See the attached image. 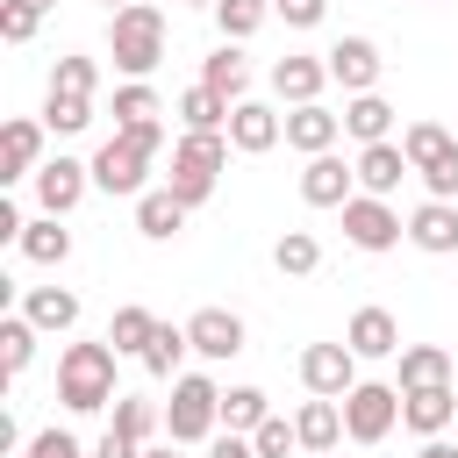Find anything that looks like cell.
<instances>
[{"instance_id": "obj_1", "label": "cell", "mask_w": 458, "mask_h": 458, "mask_svg": "<svg viewBox=\"0 0 458 458\" xmlns=\"http://www.w3.org/2000/svg\"><path fill=\"white\" fill-rule=\"evenodd\" d=\"M157 150H165V122H150V129H114V136L93 150V186L114 193V200L150 193V165H157Z\"/></svg>"}, {"instance_id": "obj_2", "label": "cell", "mask_w": 458, "mask_h": 458, "mask_svg": "<svg viewBox=\"0 0 458 458\" xmlns=\"http://www.w3.org/2000/svg\"><path fill=\"white\" fill-rule=\"evenodd\" d=\"M229 129H179V143H172V172H165V186L186 200V208H208L215 200V186H222V165H229Z\"/></svg>"}, {"instance_id": "obj_3", "label": "cell", "mask_w": 458, "mask_h": 458, "mask_svg": "<svg viewBox=\"0 0 458 458\" xmlns=\"http://www.w3.org/2000/svg\"><path fill=\"white\" fill-rule=\"evenodd\" d=\"M114 344H64L57 351V401L72 415H100L114 408Z\"/></svg>"}, {"instance_id": "obj_4", "label": "cell", "mask_w": 458, "mask_h": 458, "mask_svg": "<svg viewBox=\"0 0 458 458\" xmlns=\"http://www.w3.org/2000/svg\"><path fill=\"white\" fill-rule=\"evenodd\" d=\"M107 57H114V72L150 79V72L165 64V14H157L150 0H136V7L107 14Z\"/></svg>"}, {"instance_id": "obj_5", "label": "cell", "mask_w": 458, "mask_h": 458, "mask_svg": "<svg viewBox=\"0 0 458 458\" xmlns=\"http://www.w3.org/2000/svg\"><path fill=\"white\" fill-rule=\"evenodd\" d=\"M215 429H222V386L208 372H179L172 401H165V437L172 444H208Z\"/></svg>"}, {"instance_id": "obj_6", "label": "cell", "mask_w": 458, "mask_h": 458, "mask_svg": "<svg viewBox=\"0 0 458 458\" xmlns=\"http://www.w3.org/2000/svg\"><path fill=\"white\" fill-rule=\"evenodd\" d=\"M401 150H408L415 179L429 186V200H458V136L444 122H408L401 129Z\"/></svg>"}, {"instance_id": "obj_7", "label": "cell", "mask_w": 458, "mask_h": 458, "mask_svg": "<svg viewBox=\"0 0 458 458\" xmlns=\"http://www.w3.org/2000/svg\"><path fill=\"white\" fill-rule=\"evenodd\" d=\"M401 422V386L394 379H358L344 394V437L351 444H386Z\"/></svg>"}, {"instance_id": "obj_8", "label": "cell", "mask_w": 458, "mask_h": 458, "mask_svg": "<svg viewBox=\"0 0 458 458\" xmlns=\"http://www.w3.org/2000/svg\"><path fill=\"white\" fill-rule=\"evenodd\" d=\"M401 236H408V222H401L379 193H351V200H344V243H351V250H372V258H379V250H394Z\"/></svg>"}, {"instance_id": "obj_9", "label": "cell", "mask_w": 458, "mask_h": 458, "mask_svg": "<svg viewBox=\"0 0 458 458\" xmlns=\"http://www.w3.org/2000/svg\"><path fill=\"white\" fill-rule=\"evenodd\" d=\"M358 365H365V358H358L351 344H308V351H301V386L344 401V394L358 386Z\"/></svg>"}, {"instance_id": "obj_10", "label": "cell", "mask_w": 458, "mask_h": 458, "mask_svg": "<svg viewBox=\"0 0 458 458\" xmlns=\"http://www.w3.org/2000/svg\"><path fill=\"white\" fill-rule=\"evenodd\" d=\"M322 57H329V79H336L344 93H379L386 57H379V43H372V36H336Z\"/></svg>"}, {"instance_id": "obj_11", "label": "cell", "mask_w": 458, "mask_h": 458, "mask_svg": "<svg viewBox=\"0 0 458 458\" xmlns=\"http://www.w3.org/2000/svg\"><path fill=\"white\" fill-rule=\"evenodd\" d=\"M86 186H93V165H79V157H43L36 165V208L43 215H72L79 200H86Z\"/></svg>"}, {"instance_id": "obj_12", "label": "cell", "mask_w": 458, "mask_h": 458, "mask_svg": "<svg viewBox=\"0 0 458 458\" xmlns=\"http://www.w3.org/2000/svg\"><path fill=\"white\" fill-rule=\"evenodd\" d=\"M186 336H193V358L229 365V358L243 351V315H236V308H193V315H186Z\"/></svg>"}, {"instance_id": "obj_13", "label": "cell", "mask_w": 458, "mask_h": 458, "mask_svg": "<svg viewBox=\"0 0 458 458\" xmlns=\"http://www.w3.org/2000/svg\"><path fill=\"white\" fill-rule=\"evenodd\" d=\"M43 129H50V122H36V114H14V122L0 129V186L36 179V165H43Z\"/></svg>"}, {"instance_id": "obj_14", "label": "cell", "mask_w": 458, "mask_h": 458, "mask_svg": "<svg viewBox=\"0 0 458 458\" xmlns=\"http://www.w3.org/2000/svg\"><path fill=\"white\" fill-rule=\"evenodd\" d=\"M351 193H358V165H344L336 150H322V157L301 165V200L308 208H344Z\"/></svg>"}, {"instance_id": "obj_15", "label": "cell", "mask_w": 458, "mask_h": 458, "mask_svg": "<svg viewBox=\"0 0 458 458\" xmlns=\"http://www.w3.org/2000/svg\"><path fill=\"white\" fill-rule=\"evenodd\" d=\"M458 422V386L444 379V386H408L401 394V429H415V437H444Z\"/></svg>"}, {"instance_id": "obj_16", "label": "cell", "mask_w": 458, "mask_h": 458, "mask_svg": "<svg viewBox=\"0 0 458 458\" xmlns=\"http://www.w3.org/2000/svg\"><path fill=\"white\" fill-rule=\"evenodd\" d=\"M322 86H329V57L286 50V57L272 64V93H279L286 107H308V100H322Z\"/></svg>"}, {"instance_id": "obj_17", "label": "cell", "mask_w": 458, "mask_h": 458, "mask_svg": "<svg viewBox=\"0 0 458 458\" xmlns=\"http://www.w3.org/2000/svg\"><path fill=\"white\" fill-rule=\"evenodd\" d=\"M344 344H351L358 358H401V322H394V308L365 301V308L344 322Z\"/></svg>"}, {"instance_id": "obj_18", "label": "cell", "mask_w": 458, "mask_h": 458, "mask_svg": "<svg viewBox=\"0 0 458 458\" xmlns=\"http://www.w3.org/2000/svg\"><path fill=\"white\" fill-rule=\"evenodd\" d=\"M279 136H286V114H272L265 100H236V107H229V143H236L243 157H265Z\"/></svg>"}, {"instance_id": "obj_19", "label": "cell", "mask_w": 458, "mask_h": 458, "mask_svg": "<svg viewBox=\"0 0 458 458\" xmlns=\"http://www.w3.org/2000/svg\"><path fill=\"white\" fill-rule=\"evenodd\" d=\"M336 136H344V114H329L322 100H308V107H286V143H293L301 157H322V150H336Z\"/></svg>"}, {"instance_id": "obj_20", "label": "cell", "mask_w": 458, "mask_h": 458, "mask_svg": "<svg viewBox=\"0 0 458 458\" xmlns=\"http://www.w3.org/2000/svg\"><path fill=\"white\" fill-rule=\"evenodd\" d=\"M401 179H415V165H408V150H401L394 136H386V143H358V186H365V193L386 200Z\"/></svg>"}, {"instance_id": "obj_21", "label": "cell", "mask_w": 458, "mask_h": 458, "mask_svg": "<svg viewBox=\"0 0 458 458\" xmlns=\"http://www.w3.org/2000/svg\"><path fill=\"white\" fill-rule=\"evenodd\" d=\"M408 243L429 250V258H451L458 250V200H422L408 215Z\"/></svg>"}, {"instance_id": "obj_22", "label": "cell", "mask_w": 458, "mask_h": 458, "mask_svg": "<svg viewBox=\"0 0 458 458\" xmlns=\"http://www.w3.org/2000/svg\"><path fill=\"white\" fill-rule=\"evenodd\" d=\"M21 315L43 336H64V329H79V293L72 286H21Z\"/></svg>"}, {"instance_id": "obj_23", "label": "cell", "mask_w": 458, "mask_h": 458, "mask_svg": "<svg viewBox=\"0 0 458 458\" xmlns=\"http://www.w3.org/2000/svg\"><path fill=\"white\" fill-rule=\"evenodd\" d=\"M186 215H193V208H186L172 186H150V193H136V229H143L150 243H172V236L186 229Z\"/></svg>"}, {"instance_id": "obj_24", "label": "cell", "mask_w": 458, "mask_h": 458, "mask_svg": "<svg viewBox=\"0 0 458 458\" xmlns=\"http://www.w3.org/2000/svg\"><path fill=\"white\" fill-rule=\"evenodd\" d=\"M293 429H301V451H308V458H315V451H336V444H344V408H336L329 394H315V401H301Z\"/></svg>"}, {"instance_id": "obj_25", "label": "cell", "mask_w": 458, "mask_h": 458, "mask_svg": "<svg viewBox=\"0 0 458 458\" xmlns=\"http://www.w3.org/2000/svg\"><path fill=\"white\" fill-rule=\"evenodd\" d=\"M29 265H64L72 258V229H64V215H36L29 229H21V243H14Z\"/></svg>"}, {"instance_id": "obj_26", "label": "cell", "mask_w": 458, "mask_h": 458, "mask_svg": "<svg viewBox=\"0 0 458 458\" xmlns=\"http://www.w3.org/2000/svg\"><path fill=\"white\" fill-rule=\"evenodd\" d=\"M186 351H193V336H186V322H157V336L143 344V372L150 379H179V365H186Z\"/></svg>"}, {"instance_id": "obj_27", "label": "cell", "mask_w": 458, "mask_h": 458, "mask_svg": "<svg viewBox=\"0 0 458 458\" xmlns=\"http://www.w3.org/2000/svg\"><path fill=\"white\" fill-rule=\"evenodd\" d=\"M344 136H358V143H386V136H394V107H386L379 93H351V100H344Z\"/></svg>"}, {"instance_id": "obj_28", "label": "cell", "mask_w": 458, "mask_h": 458, "mask_svg": "<svg viewBox=\"0 0 458 458\" xmlns=\"http://www.w3.org/2000/svg\"><path fill=\"white\" fill-rule=\"evenodd\" d=\"M444 379H451V351L444 344H401V379H394L401 394L408 386H444Z\"/></svg>"}, {"instance_id": "obj_29", "label": "cell", "mask_w": 458, "mask_h": 458, "mask_svg": "<svg viewBox=\"0 0 458 458\" xmlns=\"http://www.w3.org/2000/svg\"><path fill=\"white\" fill-rule=\"evenodd\" d=\"M200 86H215L222 100H250V64L236 57V43H222L215 57H200Z\"/></svg>"}, {"instance_id": "obj_30", "label": "cell", "mask_w": 458, "mask_h": 458, "mask_svg": "<svg viewBox=\"0 0 458 458\" xmlns=\"http://www.w3.org/2000/svg\"><path fill=\"white\" fill-rule=\"evenodd\" d=\"M229 107H236V100H222L215 86H186V93L172 100L179 129H229Z\"/></svg>"}, {"instance_id": "obj_31", "label": "cell", "mask_w": 458, "mask_h": 458, "mask_svg": "<svg viewBox=\"0 0 458 458\" xmlns=\"http://www.w3.org/2000/svg\"><path fill=\"white\" fill-rule=\"evenodd\" d=\"M36 336H43V329H36L21 308H14V315H0V365H7V379H21V372L36 365Z\"/></svg>"}, {"instance_id": "obj_32", "label": "cell", "mask_w": 458, "mask_h": 458, "mask_svg": "<svg viewBox=\"0 0 458 458\" xmlns=\"http://www.w3.org/2000/svg\"><path fill=\"white\" fill-rule=\"evenodd\" d=\"M107 429H122L129 444H143V451H150V437L165 429V408H157V401H143V394H114V422H107Z\"/></svg>"}, {"instance_id": "obj_33", "label": "cell", "mask_w": 458, "mask_h": 458, "mask_svg": "<svg viewBox=\"0 0 458 458\" xmlns=\"http://www.w3.org/2000/svg\"><path fill=\"white\" fill-rule=\"evenodd\" d=\"M208 14H215V29H222V43H250V36L272 21V0H215Z\"/></svg>"}, {"instance_id": "obj_34", "label": "cell", "mask_w": 458, "mask_h": 458, "mask_svg": "<svg viewBox=\"0 0 458 458\" xmlns=\"http://www.w3.org/2000/svg\"><path fill=\"white\" fill-rule=\"evenodd\" d=\"M165 114V100L150 93V79H122L114 86V129H150Z\"/></svg>"}, {"instance_id": "obj_35", "label": "cell", "mask_w": 458, "mask_h": 458, "mask_svg": "<svg viewBox=\"0 0 458 458\" xmlns=\"http://www.w3.org/2000/svg\"><path fill=\"white\" fill-rule=\"evenodd\" d=\"M43 122H50V136H79V129H93V93H43Z\"/></svg>"}, {"instance_id": "obj_36", "label": "cell", "mask_w": 458, "mask_h": 458, "mask_svg": "<svg viewBox=\"0 0 458 458\" xmlns=\"http://www.w3.org/2000/svg\"><path fill=\"white\" fill-rule=\"evenodd\" d=\"M150 336H157V315H150V308H136V301H129V308H114L107 344H114L122 358H143V344H150Z\"/></svg>"}, {"instance_id": "obj_37", "label": "cell", "mask_w": 458, "mask_h": 458, "mask_svg": "<svg viewBox=\"0 0 458 458\" xmlns=\"http://www.w3.org/2000/svg\"><path fill=\"white\" fill-rule=\"evenodd\" d=\"M272 265H279L286 279H308V272L322 265V243H315V229H286V236L272 243Z\"/></svg>"}, {"instance_id": "obj_38", "label": "cell", "mask_w": 458, "mask_h": 458, "mask_svg": "<svg viewBox=\"0 0 458 458\" xmlns=\"http://www.w3.org/2000/svg\"><path fill=\"white\" fill-rule=\"evenodd\" d=\"M265 415H272V394H265V386H229V394H222V429H243V437H250Z\"/></svg>"}, {"instance_id": "obj_39", "label": "cell", "mask_w": 458, "mask_h": 458, "mask_svg": "<svg viewBox=\"0 0 458 458\" xmlns=\"http://www.w3.org/2000/svg\"><path fill=\"white\" fill-rule=\"evenodd\" d=\"M50 86H57V93H100V64L72 50V57H57V72H50Z\"/></svg>"}, {"instance_id": "obj_40", "label": "cell", "mask_w": 458, "mask_h": 458, "mask_svg": "<svg viewBox=\"0 0 458 458\" xmlns=\"http://www.w3.org/2000/svg\"><path fill=\"white\" fill-rule=\"evenodd\" d=\"M250 444H258V458H286V451H301V429H293L286 415H265V422L250 429Z\"/></svg>"}, {"instance_id": "obj_41", "label": "cell", "mask_w": 458, "mask_h": 458, "mask_svg": "<svg viewBox=\"0 0 458 458\" xmlns=\"http://www.w3.org/2000/svg\"><path fill=\"white\" fill-rule=\"evenodd\" d=\"M21 458H86V451H79V437H72V429H57V422H50V429H36V437H29V451H21Z\"/></svg>"}, {"instance_id": "obj_42", "label": "cell", "mask_w": 458, "mask_h": 458, "mask_svg": "<svg viewBox=\"0 0 458 458\" xmlns=\"http://www.w3.org/2000/svg\"><path fill=\"white\" fill-rule=\"evenodd\" d=\"M36 21H43L36 7H21V0H0V36H7V43H29V36H36Z\"/></svg>"}, {"instance_id": "obj_43", "label": "cell", "mask_w": 458, "mask_h": 458, "mask_svg": "<svg viewBox=\"0 0 458 458\" xmlns=\"http://www.w3.org/2000/svg\"><path fill=\"white\" fill-rule=\"evenodd\" d=\"M272 14H286V29H315V21L329 14V0H279Z\"/></svg>"}, {"instance_id": "obj_44", "label": "cell", "mask_w": 458, "mask_h": 458, "mask_svg": "<svg viewBox=\"0 0 458 458\" xmlns=\"http://www.w3.org/2000/svg\"><path fill=\"white\" fill-rule=\"evenodd\" d=\"M208 458H258V444L243 429H222V437H208Z\"/></svg>"}, {"instance_id": "obj_45", "label": "cell", "mask_w": 458, "mask_h": 458, "mask_svg": "<svg viewBox=\"0 0 458 458\" xmlns=\"http://www.w3.org/2000/svg\"><path fill=\"white\" fill-rule=\"evenodd\" d=\"M93 458H143V444H129L122 429H107V437L93 444Z\"/></svg>"}, {"instance_id": "obj_46", "label": "cell", "mask_w": 458, "mask_h": 458, "mask_svg": "<svg viewBox=\"0 0 458 458\" xmlns=\"http://www.w3.org/2000/svg\"><path fill=\"white\" fill-rule=\"evenodd\" d=\"M0 451H29V437H21V422H14V415H0Z\"/></svg>"}, {"instance_id": "obj_47", "label": "cell", "mask_w": 458, "mask_h": 458, "mask_svg": "<svg viewBox=\"0 0 458 458\" xmlns=\"http://www.w3.org/2000/svg\"><path fill=\"white\" fill-rule=\"evenodd\" d=\"M415 458H458V444H444V437H422V451Z\"/></svg>"}, {"instance_id": "obj_48", "label": "cell", "mask_w": 458, "mask_h": 458, "mask_svg": "<svg viewBox=\"0 0 458 458\" xmlns=\"http://www.w3.org/2000/svg\"><path fill=\"white\" fill-rule=\"evenodd\" d=\"M179 451H186V444H150L143 458H179Z\"/></svg>"}, {"instance_id": "obj_49", "label": "cell", "mask_w": 458, "mask_h": 458, "mask_svg": "<svg viewBox=\"0 0 458 458\" xmlns=\"http://www.w3.org/2000/svg\"><path fill=\"white\" fill-rule=\"evenodd\" d=\"M21 7H36V14H50V7H57V0H21Z\"/></svg>"}, {"instance_id": "obj_50", "label": "cell", "mask_w": 458, "mask_h": 458, "mask_svg": "<svg viewBox=\"0 0 458 458\" xmlns=\"http://www.w3.org/2000/svg\"><path fill=\"white\" fill-rule=\"evenodd\" d=\"M100 7H107V14H122V7H136V0H100Z\"/></svg>"}, {"instance_id": "obj_51", "label": "cell", "mask_w": 458, "mask_h": 458, "mask_svg": "<svg viewBox=\"0 0 458 458\" xmlns=\"http://www.w3.org/2000/svg\"><path fill=\"white\" fill-rule=\"evenodd\" d=\"M193 7H215V0H193Z\"/></svg>"}, {"instance_id": "obj_52", "label": "cell", "mask_w": 458, "mask_h": 458, "mask_svg": "<svg viewBox=\"0 0 458 458\" xmlns=\"http://www.w3.org/2000/svg\"><path fill=\"white\" fill-rule=\"evenodd\" d=\"M315 458H336V451H315Z\"/></svg>"}, {"instance_id": "obj_53", "label": "cell", "mask_w": 458, "mask_h": 458, "mask_svg": "<svg viewBox=\"0 0 458 458\" xmlns=\"http://www.w3.org/2000/svg\"><path fill=\"white\" fill-rule=\"evenodd\" d=\"M272 7H279V0H272Z\"/></svg>"}]
</instances>
